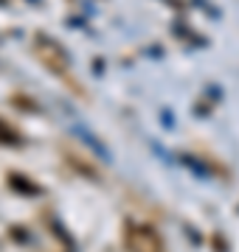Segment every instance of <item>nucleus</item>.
<instances>
[{
  "mask_svg": "<svg viewBox=\"0 0 239 252\" xmlns=\"http://www.w3.org/2000/svg\"><path fill=\"white\" fill-rule=\"evenodd\" d=\"M0 140H17V137H14V132H9V129H6V124H3V121H0Z\"/></svg>",
  "mask_w": 239,
  "mask_h": 252,
  "instance_id": "f03ea898",
  "label": "nucleus"
},
{
  "mask_svg": "<svg viewBox=\"0 0 239 252\" xmlns=\"http://www.w3.org/2000/svg\"><path fill=\"white\" fill-rule=\"evenodd\" d=\"M127 250L129 252H160V238L152 227L132 224L127 230Z\"/></svg>",
  "mask_w": 239,
  "mask_h": 252,
  "instance_id": "f257e3e1",
  "label": "nucleus"
}]
</instances>
